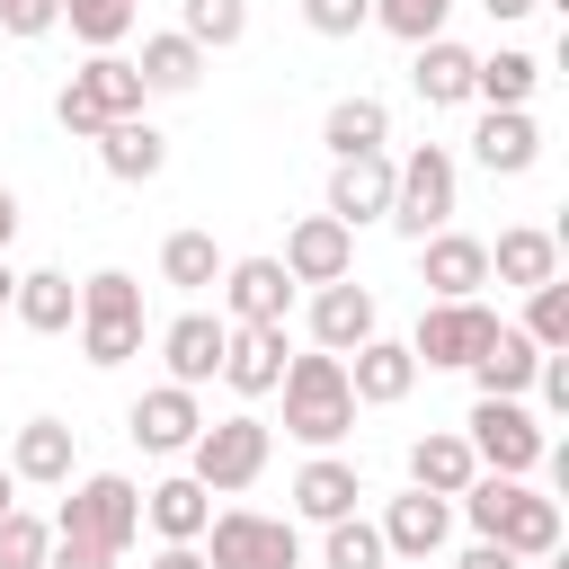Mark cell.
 I'll list each match as a JSON object with an SVG mask.
<instances>
[{
  "label": "cell",
  "mask_w": 569,
  "mask_h": 569,
  "mask_svg": "<svg viewBox=\"0 0 569 569\" xmlns=\"http://www.w3.org/2000/svg\"><path fill=\"white\" fill-rule=\"evenodd\" d=\"M284 436L293 445H311V453H329L347 427H356V391H347V356H329V347H311V356H284Z\"/></svg>",
  "instance_id": "obj_1"
},
{
  "label": "cell",
  "mask_w": 569,
  "mask_h": 569,
  "mask_svg": "<svg viewBox=\"0 0 569 569\" xmlns=\"http://www.w3.org/2000/svg\"><path fill=\"white\" fill-rule=\"evenodd\" d=\"M142 71L124 62V53H89L71 80H62V98H53V116H62V133H80V142H98L116 116H142Z\"/></svg>",
  "instance_id": "obj_2"
},
{
  "label": "cell",
  "mask_w": 569,
  "mask_h": 569,
  "mask_svg": "<svg viewBox=\"0 0 569 569\" xmlns=\"http://www.w3.org/2000/svg\"><path fill=\"white\" fill-rule=\"evenodd\" d=\"M453 187H462V169H453V151L445 142H418L409 160H391V231L400 240H427V231H445L453 222Z\"/></svg>",
  "instance_id": "obj_3"
},
{
  "label": "cell",
  "mask_w": 569,
  "mask_h": 569,
  "mask_svg": "<svg viewBox=\"0 0 569 569\" xmlns=\"http://www.w3.org/2000/svg\"><path fill=\"white\" fill-rule=\"evenodd\" d=\"M462 445H471V462H480V471H507V480H525V471L551 453V427H542L525 400H498V391H480V400H471V418H462Z\"/></svg>",
  "instance_id": "obj_4"
},
{
  "label": "cell",
  "mask_w": 569,
  "mask_h": 569,
  "mask_svg": "<svg viewBox=\"0 0 569 569\" xmlns=\"http://www.w3.org/2000/svg\"><path fill=\"white\" fill-rule=\"evenodd\" d=\"M71 498H62V516H53V533H80V542H98V551H133V533H142V489L124 480V471H89V480H62Z\"/></svg>",
  "instance_id": "obj_5"
},
{
  "label": "cell",
  "mask_w": 569,
  "mask_h": 569,
  "mask_svg": "<svg viewBox=\"0 0 569 569\" xmlns=\"http://www.w3.org/2000/svg\"><path fill=\"white\" fill-rule=\"evenodd\" d=\"M196 551H204V569H293L302 560V533H293V516L222 507V516H204Z\"/></svg>",
  "instance_id": "obj_6"
},
{
  "label": "cell",
  "mask_w": 569,
  "mask_h": 569,
  "mask_svg": "<svg viewBox=\"0 0 569 569\" xmlns=\"http://www.w3.org/2000/svg\"><path fill=\"white\" fill-rule=\"evenodd\" d=\"M142 347V284L124 267H98L80 284V356L89 365H124Z\"/></svg>",
  "instance_id": "obj_7"
},
{
  "label": "cell",
  "mask_w": 569,
  "mask_h": 569,
  "mask_svg": "<svg viewBox=\"0 0 569 569\" xmlns=\"http://www.w3.org/2000/svg\"><path fill=\"white\" fill-rule=\"evenodd\" d=\"M267 453H276V436H267V418H204L196 427V445H187V462H196V480L213 489V498H240L258 471H267Z\"/></svg>",
  "instance_id": "obj_8"
},
{
  "label": "cell",
  "mask_w": 569,
  "mask_h": 569,
  "mask_svg": "<svg viewBox=\"0 0 569 569\" xmlns=\"http://www.w3.org/2000/svg\"><path fill=\"white\" fill-rule=\"evenodd\" d=\"M489 329H498V311H489L480 293H462V302H427V311H418V338H409V356H418L427 373H436V365L453 373V365H471V356L489 347Z\"/></svg>",
  "instance_id": "obj_9"
},
{
  "label": "cell",
  "mask_w": 569,
  "mask_h": 569,
  "mask_svg": "<svg viewBox=\"0 0 569 569\" xmlns=\"http://www.w3.org/2000/svg\"><path fill=\"white\" fill-rule=\"evenodd\" d=\"M293 284H338V276H356V231L338 222V213H302L293 231H284V258H276Z\"/></svg>",
  "instance_id": "obj_10"
},
{
  "label": "cell",
  "mask_w": 569,
  "mask_h": 569,
  "mask_svg": "<svg viewBox=\"0 0 569 569\" xmlns=\"http://www.w3.org/2000/svg\"><path fill=\"white\" fill-rule=\"evenodd\" d=\"M293 311V276L276 258H222V320L231 329H267Z\"/></svg>",
  "instance_id": "obj_11"
},
{
  "label": "cell",
  "mask_w": 569,
  "mask_h": 569,
  "mask_svg": "<svg viewBox=\"0 0 569 569\" xmlns=\"http://www.w3.org/2000/svg\"><path fill=\"white\" fill-rule=\"evenodd\" d=\"M347 391H356V409H391V400H409L418 391V356H409V338H365V347H347Z\"/></svg>",
  "instance_id": "obj_12"
},
{
  "label": "cell",
  "mask_w": 569,
  "mask_h": 569,
  "mask_svg": "<svg viewBox=\"0 0 569 569\" xmlns=\"http://www.w3.org/2000/svg\"><path fill=\"white\" fill-rule=\"evenodd\" d=\"M196 427H204V409H196V391H187V382H151V391L124 409V436H133L142 453H187V445H196Z\"/></svg>",
  "instance_id": "obj_13"
},
{
  "label": "cell",
  "mask_w": 569,
  "mask_h": 569,
  "mask_svg": "<svg viewBox=\"0 0 569 569\" xmlns=\"http://www.w3.org/2000/svg\"><path fill=\"white\" fill-rule=\"evenodd\" d=\"M418 276H427V293L436 302H462V293H480L489 284V240H471V231H427L418 240Z\"/></svg>",
  "instance_id": "obj_14"
},
{
  "label": "cell",
  "mask_w": 569,
  "mask_h": 569,
  "mask_svg": "<svg viewBox=\"0 0 569 569\" xmlns=\"http://www.w3.org/2000/svg\"><path fill=\"white\" fill-rule=\"evenodd\" d=\"M320 213H338L347 231L356 222H382L391 213V151H347L338 169H329V204Z\"/></svg>",
  "instance_id": "obj_15"
},
{
  "label": "cell",
  "mask_w": 569,
  "mask_h": 569,
  "mask_svg": "<svg viewBox=\"0 0 569 569\" xmlns=\"http://www.w3.org/2000/svg\"><path fill=\"white\" fill-rule=\"evenodd\" d=\"M445 542H453V498L409 489V498L382 507V551H400V560H436Z\"/></svg>",
  "instance_id": "obj_16"
},
{
  "label": "cell",
  "mask_w": 569,
  "mask_h": 569,
  "mask_svg": "<svg viewBox=\"0 0 569 569\" xmlns=\"http://www.w3.org/2000/svg\"><path fill=\"white\" fill-rule=\"evenodd\" d=\"M471 160H480L489 178H525V169L542 160V124H533L525 107H489V116L471 124Z\"/></svg>",
  "instance_id": "obj_17"
},
{
  "label": "cell",
  "mask_w": 569,
  "mask_h": 569,
  "mask_svg": "<svg viewBox=\"0 0 569 569\" xmlns=\"http://www.w3.org/2000/svg\"><path fill=\"white\" fill-rule=\"evenodd\" d=\"M98 169H107L116 187H151V178L169 169V133H160L151 116H116V124L98 133Z\"/></svg>",
  "instance_id": "obj_18"
},
{
  "label": "cell",
  "mask_w": 569,
  "mask_h": 569,
  "mask_svg": "<svg viewBox=\"0 0 569 569\" xmlns=\"http://www.w3.org/2000/svg\"><path fill=\"white\" fill-rule=\"evenodd\" d=\"M222 338H231V320L222 311H178L169 329H160V356H169V382H213L222 373Z\"/></svg>",
  "instance_id": "obj_19"
},
{
  "label": "cell",
  "mask_w": 569,
  "mask_h": 569,
  "mask_svg": "<svg viewBox=\"0 0 569 569\" xmlns=\"http://www.w3.org/2000/svg\"><path fill=\"white\" fill-rule=\"evenodd\" d=\"M284 320H267V329H231L222 338V382L240 391V400H267L276 382H284Z\"/></svg>",
  "instance_id": "obj_20"
},
{
  "label": "cell",
  "mask_w": 569,
  "mask_h": 569,
  "mask_svg": "<svg viewBox=\"0 0 569 569\" xmlns=\"http://www.w3.org/2000/svg\"><path fill=\"white\" fill-rule=\"evenodd\" d=\"M480 542H507L516 560H551L560 551V498H542V489H507V507H498V525L480 533Z\"/></svg>",
  "instance_id": "obj_21"
},
{
  "label": "cell",
  "mask_w": 569,
  "mask_h": 569,
  "mask_svg": "<svg viewBox=\"0 0 569 569\" xmlns=\"http://www.w3.org/2000/svg\"><path fill=\"white\" fill-rule=\"evenodd\" d=\"M373 329H382V311H373V293H365L356 276H338V284H320V293H311V338H320L329 356L365 347Z\"/></svg>",
  "instance_id": "obj_22"
},
{
  "label": "cell",
  "mask_w": 569,
  "mask_h": 569,
  "mask_svg": "<svg viewBox=\"0 0 569 569\" xmlns=\"http://www.w3.org/2000/svg\"><path fill=\"white\" fill-rule=\"evenodd\" d=\"M356 498H365V471H356L347 453H311V462L293 471V507H302L311 525H338V516H356Z\"/></svg>",
  "instance_id": "obj_23"
},
{
  "label": "cell",
  "mask_w": 569,
  "mask_h": 569,
  "mask_svg": "<svg viewBox=\"0 0 569 569\" xmlns=\"http://www.w3.org/2000/svg\"><path fill=\"white\" fill-rule=\"evenodd\" d=\"M471 71H480V53H471V44L427 36V44H418V62H409V89H418L427 107H471Z\"/></svg>",
  "instance_id": "obj_24"
},
{
  "label": "cell",
  "mask_w": 569,
  "mask_h": 569,
  "mask_svg": "<svg viewBox=\"0 0 569 569\" xmlns=\"http://www.w3.org/2000/svg\"><path fill=\"white\" fill-rule=\"evenodd\" d=\"M533 365H542V347H533L525 329H507V320H498V329H489V347H480L462 373H471L480 391H498V400H525V391H533Z\"/></svg>",
  "instance_id": "obj_25"
},
{
  "label": "cell",
  "mask_w": 569,
  "mask_h": 569,
  "mask_svg": "<svg viewBox=\"0 0 569 569\" xmlns=\"http://www.w3.org/2000/svg\"><path fill=\"white\" fill-rule=\"evenodd\" d=\"M71 462H80V436H71L62 418H27V427H18V445H9V471H18V480H36V489H62V480H71Z\"/></svg>",
  "instance_id": "obj_26"
},
{
  "label": "cell",
  "mask_w": 569,
  "mask_h": 569,
  "mask_svg": "<svg viewBox=\"0 0 569 569\" xmlns=\"http://www.w3.org/2000/svg\"><path fill=\"white\" fill-rule=\"evenodd\" d=\"M204 516H213V489H204L196 471H178V480H151V489H142V525H151L160 542H196V533H204Z\"/></svg>",
  "instance_id": "obj_27"
},
{
  "label": "cell",
  "mask_w": 569,
  "mask_h": 569,
  "mask_svg": "<svg viewBox=\"0 0 569 569\" xmlns=\"http://www.w3.org/2000/svg\"><path fill=\"white\" fill-rule=\"evenodd\" d=\"M489 276H498V284H516V293H533V284H551V276H560V240H551L542 222H516V231H498Z\"/></svg>",
  "instance_id": "obj_28"
},
{
  "label": "cell",
  "mask_w": 569,
  "mask_h": 569,
  "mask_svg": "<svg viewBox=\"0 0 569 569\" xmlns=\"http://www.w3.org/2000/svg\"><path fill=\"white\" fill-rule=\"evenodd\" d=\"M9 311L36 329V338H62L71 320H80V284L62 276V267H36V276H18V293H9Z\"/></svg>",
  "instance_id": "obj_29"
},
{
  "label": "cell",
  "mask_w": 569,
  "mask_h": 569,
  "mask_svg": "<svg viewBox=\"0 0 569 569\" xmlns=\"http://www.w3.org/2000/svg\"><path fill=\"white\" fill-rule=\"evenodd\" d=\"M471 471H480V462H471V445H462L453 427H436V436H418V445H409V489L462 498V489H471Z\"/></svg>",
  "instance_id": "obj_30"
},
{
  "label": "cell",
  "mask_w": 569,
  "mask_h": 569,
  "mask_svg": "<svg viewBox=\"0 0 569 569\" xmlns=\"http://www.w3.org/2000/svg\"><path fill=\"white\" fill-rule=\"evenodd\" d=\"M133 71H142L151 98H187V89L204 80V44H187L178 27H169V36H142V62H133Z\"/></svg>",
  "instance_id": "obj_31"
},
{
  "label": "cell",
  "mask_w": 569,
  "mask_h": 569,
  "mask_svg": "<svg viewBox=\"0 0 569 569\" xmlns=\"http://www.w3.org/2000/svg\"><path fill=\"white\" fill-rule=\"evenodd\" d=\"M320 142H329V160H347V151H382V142H391V107H382V98H338L329 124H320Z\"/></svg>",
  "instance_id": "obj_32"
},
{
  "label": "cell",
  "mask_w": 569,
  "mask_h": 569,
  "mask_svg": "<svg viewBox=\"0 0 569 569\" xmlns=\"http://www.w3.org/2000/svg\"><path fill=\"white\" fill-rule=\"evenodd\" d=\"M533 89H542V62H533V53H516V44L480 53V71H471V98H489V107H525Z\"/></svg>",
  "instance_id": "obj_33"
},
{
  "label": "cell",
  "mask_w": 569,
  "mask_h": 569,
  "mask_svg": "<svg viewBox=\"0 0 569 569\" xmlns=\"http://www.w3.org/2000/svg\"><path fill=\"white\" fill-rule=\"evenodd\" d=\"M160 284H178V293L222 284V249H213V231H169V240H160Z\"/></svg>",
  "instance_id": "obj_34"
},
{
  "label": "cell",
  "mask_w": 569,
  "mask_h": 569,
  "mask_svg": "<svg viewBox=\"0 0 569 569\" xmlns=\"http://www.w3.org/2000/svg\"><path fill=\"white\" fill-rule=\"evenodd\" d=\"M178 36L204 44V53H222V44L249 36V0H178Z\"/></svg>",
  "instance_id": "obj_35"
},
{
  "label": "cell",
  "mask_w": 569,
  "mask_h": 569,
  "mask_svg": "<svg viewBox=\"0 0 569 569\" xmlns=\"http://www.w3.org/2000/svg\"><path fill=\"white\" fill-rule=\"evenodd\" d=\"M62 27L89 44V53H116L133 36V0H62Z\"/></svg>",
  "instance_id": "obj_36"
},
{
  "label": "cell",
  "mask_w": 569,
  "mask_h": 569,
  "mask_svg": "<svg viewBox=\"0 0 569 569\" xmlns=\"http://www.w3.org/2000/svg\"><path fill=\"white\" fill-rule=\"evenodd\" d=\"M525 338H533L542 356H569V284H560V276L525 293Z\"/></svg>",
  "instance_id": "obj_37"
},
{
  "label": "cell",
  "mask_w": 569,
  "mask_h": 569,
  "mask_svg": "<svg viewBox=\"0 0 569 569\" xmlns=\"http://www.w3.org/2000/svg\"><path fill=\"white\" fill-rule=\"evenodd\" d=\"M320 560H329V569H382L391 551H382V525L338 516V525H329V542H320Z\"/></svg>",
  "instance_id": "obj_38"
},
{
  "label": "cell",
  "mask_w": 569,
  "mask_h": 569,
  "mask_svg": "<svg viewBox=\"0 0 569 569\" xmlns=\"http://www.w3.org/2000/svg\"><path fill=\"white\" fill-rule=\"evenodd\" d=\"M445 18H453V0H373V27H382V36H400V44L445 36Z\"/></svg>",
  "instance_id": "obj_39"
},
{
  "label": "cell",
  "mask_w": 569,
  "mask_h": 569,
  "mask_svg": "<svg viewBox=\"0 0 569 569\" xmlns=\"http://www.w3.org/2000/svg\"><path fill=\"white\" fill-rule=\"evenodd\" d=\"M44 542H53L44 516H27V507L0 516V569H44Z\"/></svg>",
  "instance_id": "obj_40"
},
{
  "label": "cell",
  "mask_w": 569,
  "mask_h": 569,
  "mask_svg": "<svg viewBox=\"0 0 569 569\" xmlns=\"http://www.w3.org/2000/svg\"><path fill=\"white\" fill-rule=\"evenodd\" d=\"M302 27L311 36H356V27H373V0H302Z\"/></svg>",
  "instance_id": "obj_41"
},
{
  "label": "cell",
  "mask_w": 569,
  "mask_h": 569,
  "mask_svg": "<svg viewBox=\"0 0 569 569\" xmlns=\"http://www.w3.org/2000/svg\"><path fill=\"white\" fill-rule=\"evenodd\" d=\"M44 27H62V0H0V36H44Z\"/></svg>",
  "instance_id": "obj_42"
},
{
  "label": "cell",
  "mask_w": 569,
  "mask_h": 569,
  "mask_svg": "<svg viewBox=\"0 0 569 569\" xmlns=\"http://www.w3.org/2000/svg\"><path fill=\"white\" fill-rule=\"evenodd\" d=\"M44 569H116V551H98V542H80V533H53V542H44Z\"/></svg>",
  "instance_id": "obj_43"
},
{
  "label": "cell",
  "mask_w": 569,
  "mask_h": 569,
  "mask_svg": "<svg viewBox=\"0 0 569 569\" xmlns=\"http://www.w3.org/2000/svg\"><path fill=\"white\" fill-rule=\"evenodd\" d=\"M533 391H542L551 418H569V356H542V365H533Z\"/></svg>",
  "instance_id": "obj_44"
},
{
  "label": "cell",
  "mask_w": 569,
  "mask_h": 569,
  "mask_svg": "<svg viewBox=\"0 0 569 569\" xmlns=\"http://www.w3.org/2000/svg\"><path fill=\"white\" fill-rule=\"evenodd\" d=\"M453 569H525V560H516V551H507V542H471V551H462V560H453Z\"/></svg>",
  "instance_id": "obj_45"
},
{
  "label": "cell",
  "mask_w": 569,
  "mask_h": 569,
  "mask_svg": "<svg viewBox=\"0 0 569 569\" xmlns=\"http://www.w3.org/2000/svg\"><path fill=\"white\" fill-rule=\"evenodd\" d=\"M151 569H204V551H196V542H160V551H151Z\"/></svg>",
  "instance_id": "obj_46"
},
{
  "label": "cell",
  "mask_w": 569,
  "mask_h": 569,
  "mask_svg": "<svg viewBox=\"0 0 569 569\" xmlns=\"http://www.w3.org/2000/svg\"><path fill=\"white\" fill-rule=\"evenodd\" d=\"M480 9H489V18H498V27H516V18H525V9H533V0H480Z\"/></svg>",
  "instance_id": "obj_47"
},
{
  "label": "cell",
  "mask_w": 569,
  "mask_h": 569,
  "mask_svg": "<svg viewBox=\"0 0 569 569\" xmlns=\"http://www.w3.org/2000/svg\"><path fill=\"white\" fill-rule=\"evenodd\" d=\"M9 240H18V196L0 187V249H9Z\"/></svg>",
  "instance_id": "obj_48"
},
{
  "label": "cell",
  "mask_w": 569,
  "mask_h": 569,
  "mask_svg": "<svg viewBox=\"0 0 569 569\" xmlns=\"http://www.w3.org/2000/svg\"><path fill=\"white\" fill-rule=\"evenodd\" d=\"M9 507H18V471L0 462V516H9Z\"/></svg>",
  "instance_id": "obj_49"
},
{
  "label": "cell",
  "mask_w": 569,
  "mask_h": 569,
  "mask_svg": "<svg viewBox=\"0 0 569 569\" xmlns=\"http://www.w3.org/2000/svg\"><path fill=\"white\" fill-rule=\"evenodd\" d=\"M9 293H18V276H9V258H0V311H9Z\"/></svg>",
  "instance_id": "obj_50"
},
{
  "label": "cell",
  "mask_w": 569,
  "mask_h": 569,
  "mask_svg": "<svg viewBox=\"0 0 569 569\" xmlns=\"http://www.w3.org/2000/svg\"><path fill=\"white\" fill-rule=\"evenodd\" d=\"M533 9H569V0H533Z\"/></svg>",
  "instance_id": "obj_51"
}]
</instances>
